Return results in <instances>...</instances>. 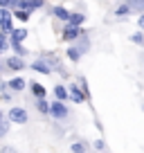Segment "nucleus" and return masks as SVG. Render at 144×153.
Listing matches in <instances>:
<instances>
[{
    "instance_id": "1",
    "label": "nucleus",
    "mask_w": 144,
    "mask_h": 153,
    "mask_svg": "<svg viewBox=\"0 0 144 153\" xmlns=\"http://www.w3.org/2000/svg\"><path fill=\"white\" fill-rule=\"evenodd\" d=\"M83 34V29H79V25H68L65 27V32H63V38H65V41H74V38L77 36H81Z\"/></svg>"
},
{
    "instance_id": "2",
    "label": "nucleus",
    "mask_w": 144,
    "mask_h": 153,
    "mask_svg": "<svg viewBox=\"0 0 144 153\" xmlns=\"http://www.w3.org/2000/svg\"><path fill=\"white\" fill-rule=\"evenodd\" d=\"M9 120L16 122V124H25V122H27V113H25L23 108H11L9 110Z\"/></svg>"
},
{
    "instance_id": "3",
    "label": "nucleus",
    "mask_w": 144,
    "mask_h": 153,
    "mask_svg": "<svg viewBox=\"0 0 144 153\" xmlns=\"http://www.w3.org/2000/svg\"><path fill=\"white\" fill-rule=\"evenodd\" d=\"M50 113H52L54 117H56V120H65V117H68V108L61 104V99L52 104V110H50Z\"/></svg>"
},
{
    "instance_id": "4",
    "label": "nucleus",
    "mask_w": 144,
    "mask_h": 153,
    "mask_svg": "<svg viewBox=\"0 0 144 153\" xmlns=\"http://www.w3.org/2000/svg\"><path fill=\"white\" fill-rule=\"evenodd\" d=\"M32 70L41 72V74H50V72H52V68H50L45 61H34V63H32Z\"/></svg>"
},
{
    "instance_id": "5",
    "label": "nucleus",
    "mask_w": 144,
    "mask_h": 153,
    "mask_svg": "<svg viewBox=\"0 0 144 153\" xmlns=\"http://www.w3.org/2000/svg\"><path fill=\"white\" fill-rule=\"evenodd\" d=\"M70 97H72V101H77V104H81L83 99H86V92H81L77 86H72L70 88Z\"/></svg>"
},
{
    "instance_id": "6",
    "label": "nucleus",
    "mask_w": 144,
    "mask_h": 153,
    "mask_svg": "<svg viewBox=\"0 0 144 153\" xmlns=\"http://www.w3.org/2000/svg\"><path fill=\"white\" fill-rule=\"evenodd\" d=\"M7 65H9L11 70H23L25 63H23V59H20V54H18V56H11L9 61H7Z\"/></svg>"
},
{
    "instance_id": "7",
    "label": "nucleus",
    "mask_w": 144,
    "mask_h": 153,
    "mask_svg": "<svg viewBox=\"0 0 144 153\" xmlns=\"http://www.w3.org/2000/svg\"><path fill=\"white\" fill-rule=\"evenodd\" d=\"M54 16H56V18H61V20H70V18H72V14H68L65 7H54Z\"/></svg>"
},
{
    "instance_id": "8",
    "label": "nucleus",
    "mask_w": 144,
    "mask_h": 153,
    "mask_svg": "<svg viewBox=\"0 0 144 153\" xmlns=\"http://www.w3.org/2000/svg\"><path fill=\"white\" fill-rule=\"evenodd\" d=\"M29 88H32V95H34V97H45V88L41 86V83H36V81H34Z\"/></svg>"
},
{
    "instance_id": "9",
    "label": "nucleus",
    "mask_w": 144,
    "mask_h": 153,
    "mask_svg": "<svg viewBox=\"0 0 144 153\" xmlns=\"http://www.w3.org/2000/svg\"><path fill=\"white\" fill-rule=\"evenodd\" d=\"M81 52H83L81 48H77V45H72V48L68 50V56H70L72 61H79V56H81Z\"/></svg>"
},
{
    "instance_id": "10",
    "label": "nucleus",
    "mask_w": 144,
    "mask_h": 153,
    "mask_svg": "<svg viewBox=\"0 0 144 153\" xmlns=\"http://www.w3.org/2000/svg\"><path fill=\"white\" fill-rule=\"evenodd\" d=\"M133 9V7L128 5V2H124V5H120L117 7V11H115V16H128V11Z\"/></svg>"
},
{
    "instance_id": "11",
    "label": "nucleus",
    "mask_w": 144,
    "mask_h": 153,
    "mask_svg": "<svg viewBox=\"0 0 144 153\" xmlns=\"http://www.w3.org/2000/svg\"><path fill=\"white\" fill-rule=\"evenodd\" d=\"M9 86L14 88V90H23V88H25V79H20V76H18V79H11Z\"/></svg>"
},
{
    "instance_id": "12",
    "label": "nucleus",
    "mask_w": 144,
    "mask_h": 153,
    "mask_svg": "<svg viewBox=\"0 0 144 153\" xmlns=\"http://www.w3.org/2000/svg\"><path fill=\"white\" fill-rule=\"evenodd\" d=\"M11 20V14L7 11V7H0V25L2 23H9Z\"/></svg>"
},
{
    "instance_id": "13",
    "label": "nucleus",
    "mask_w": 144,
    "mask_h": 153,
    "mask_svg": "<svg viewBox=\"0 0 144 153\" xmlns=\"http://www.w3.org/2000/svg\"><path fill=\"white\" fill-rule=\"evenodd\" d=\"M135 11H144V0H126Z\"/></svg>"
},
{
    "instance_id": "14",
    "label": "nucleus",
    "mask_w": 144,
    "mask_h": 153,
    "mask_svg": "<svg viewBox=\"0 0 144 153\" xmlns=\"http://www.w3.org/2000/svg\"><path fill=\"white\" fill-rule=\"evenodd\" d=\"M11 45H14L16 54H20V56H25V54H27V50H25L23 45H20V41H14V38H11Z\"/></svg>"
},
{
    "instance_id": "15",
    "label": "nucleus",
    "mask_w": 144,
    "mask_h": 153,
    "mask_svg": "<svg viewBox=\"0 0 144 153\" xmlns=\"http://www.w3.org/2000/svg\"><path fill=\"white\" fill-rule=\"evenodd\" d=\"M54 95H56L61 101L68 99V92H65V88H63V86H54Z\"/></svg>"
},
{
    "instance_id": "16",
    "label": "nucleus",
    "mask_w": 144,
    "mask_h": 153,
    "mask_svg": "<svg viewBox=\"0 0 144 153\" xmlns=\"http://www.w3.org/2000/svg\"><path fill=\"white\" fill-rule=\"evenodd\" d=\"M39 110H41V113H50V110H52V106H50L43 97H39Z\"/></svg>"
},
{
    "instance_id": "17",
    "label": "nucleus",
    "mask_w": 144,
    "mask_h": 153,
    "mask_svg": "<svg viewBox=\"0 0 144 153\" xmlns=\"http://www.w3.org/2000/svg\"><path fill=\"white\" fill-rule=\"evenodd\" d=\"M27 36V29H14V41H23Z\"/></svg>"
},
{
    "instance_id": "18",
    "label": "nucleus",
    "mask_w": 144,
    "mask_h": 153,
    "mask_svg": "<svg viewBox=\"0 0 144 153\" xmlns=\"http://www.w3.org/2000/svg\"><path fill=\"white\" fill-rule=\"evenodd\" d=\"M70 23H72V25H81V23H83V14H74V16L70 18Z\"/></svg>"
},
{
    "instance_id": "19",
    "label": "nucleus",
    "mask_w": 144,
    "mask_h": 153,
    "mask_svg": "<svg viewBox=\"0 0 144 153\" xmlns=\"http://www.w3.org/2000/svg\"><path fill=\"white\" fill-rule=\"evenodd\" d=\"M27 2H29V11L36 9V7H43V0H27Z\"/></svg>"
},
{
    "instance_id": "20",
    "label": "nucleus",
    "mask_w": 144,
    "mask_h": 153,
    "mask_svg": "<svg viewBox=\"0 0 144 153\" xmlns=\"http://www.w3.org/2000/svg\"><path fill=\"white\" fill-rule=\"evenodd\" d=\"M86 149H88V144H83V142L72 144V151H86Z\"/></svg>"
},
{
    "instance_id": "21",
    "label": "nucleus",
    "mask_w": 144,
    "mask_h": 153,
    "mask_svg": "<svg viewBox=\"0 0 144 153\" xmlns=\"http://www.w3.org/2000/svg\"><path fill=\"white\" fill-rule=\"evenodd\" d=\"M7 50V41H5V36H0V54Z\"/></svg>"
},
{
    "instance_id": "22",
    "label": "nucleus",
    "mask_w": 144,
    "mask_h": 153,
    "mask_svg": "<svg viewBox=\"0 0 144 153\" xmlns=\"http://www.w3.org/2000/svg\"><path fill=\"white\" fill-rule=\"evenodd\" d=\"M5 133H7V124L0 120V135H5Z\"/></svg>"
},
{
    "instance_id": "23",
    "label": "nucleus",
    "mask_w": 144,
    "mask_h": 153,
    "mask_svg": "<svg viewBox=\"0 0 144 153\" xmlns=\"http://www.w3.org/2000/svg\"><path fill=\"white\" fill-rule=\"evenodd\" d=\"M133 41H135V43H144V36H142V34H135Z\"/></svg>"
},
{
    "instance_id": "24",
    "label": "nucleus",
    "mask_w": 144,
    "mask_h": 153,
    "mask_svg": "<svg viewBox=\"0 0 144 153\" xmlns=\"http://www.w3.org/2000/svg\"><path fill=\"white\" fill-rule=\"evenodd\" d=\"M95 146H97V149H99V151H101V149H106V144L101 142V140H97V142H95Z\"/></svg>"
},
{
    "instance_id": "25",
    "label": "nucleus",
    "mask_w": 144,
    "mask_h": 153,
    "mask_svg": "<svg viewBox=\"0 0 144 153\" xmlns=\"http://www.w3.org/2000/svg\"><path fill=\"white\" fill-rule=\"evenodd\" d=\"M0 7H11V0H0Z\"/></svg>"
},
{
    "instance_id": "26",
    "label": "nucleus",
    "mask_w": 144,
    "mask_h": 153,
    "mask_svg": "<svg viewBox=\"0 0 144 153\" xmlns=\"http://www.w3.org/2000/svg\"><path fill=\"white\" fill-rule=\"evenodd\" d=\"M140 27L144 29V16H142V18H140Z\"/></svg>"
},
{
    "instance_id": "27",
    "label": "nucleus",
    "mask_w": 144,
    "mask_h": 153,
    "mask_svg": "<svg viewBox=\"0 0 144 153\" xmlns=\"http://www.w3.org/2000/svg\"><path fill=\"white\" fill-rule=\"evenodd\" d=\"M0 120H2V113H0Z\"/></svg>"
},
{
    "instance_id": "28",
    "label": "nucleus",
    "mask_w": 144,
    "mask_h": 153,
    "mask_svg": "<svg viewBox=\"0 0 144 153\" xmlns=\"http://www.w3.org/2000/svg\"><path fill=\"white\" fill-rule=\"evenodd\" d=\"M0 70H2V68H0Z\"/></svg>"
}]
</instances>
